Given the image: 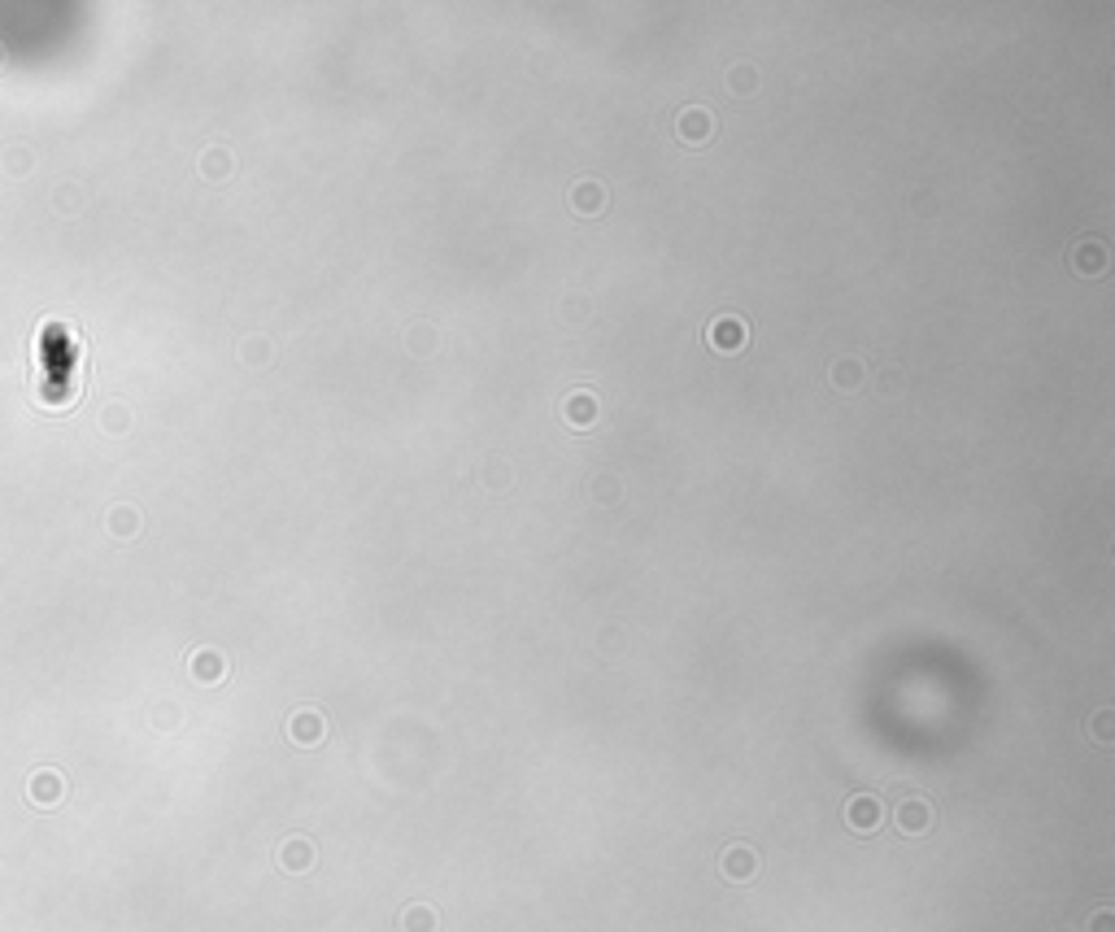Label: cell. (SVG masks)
I'll return each instance as SVG.
<instances>
[{"instance_id":"obj_2","label":"cell","mask_w":1115,"mask_h":932,"mask_svg":"<svg viewBox=\"0 0 1115 932\" xmlns=\"http://www.w3.org/2000/svg\"><path fill=\"white\" fill-rule=\"evenodd\" d=\"M754 872H759V858H754L750 845H732V850L723 854V876H728V881H750Z\"/></svg>"},{"instance_id":"obj_9","label":"cell","mask_w":1115,"mask_h":932,"mask_svg":"<svg viewBox=\"0 0 1115 932\" xmlns=\"http://www.w3.org/2000/svg\"><path fill=\"white\" fill-rule=\"evenodd\" d=\"M575 206H580V209H597V206H602V188H597V183H593V188H589V183H584V188H575Z\"/></svg>"},{"instance_id":"obj_8","label":"cell","mask_w":1115,"mask_h":932,"mask_svg":"<svg viewBox=\"0 0 1115 932\" xmlns=\"http://www.w3.org/2000/svg\"><path fill=\"white\" fill-rule=\"evenodd\" d=\"M406 932H436V911L432 906H409L406 920H402Z\"/></svg>"},{"instance_id":"obj_1","label":"cell","mask_w":1115,"mask_h":932,"mask_svg":"<svg viewBox=\"0 0 1115 932\" xmlns=\"http://www.w3.org/2000/svg\"><path fill=\"white\" fill-rule=\"evenodd\" d=\"M846 819H850V828H854V832H876V828H880V819H885V811H880V802H876L871 793H859V797H850Z\"/></svg>"},{"instance_id":"obj_7","label":"cell","mask_w":1115,"mask_h":932,"mask_svg":"<svg viewBox=\"0 0 1115 932\" xmlns=\"http://www.w3.org/2000/svg\"><path fill=\"white\" fill-rule=\"evenodd\" d=\"M680 136L693 144V140H706L710 136V113L706 109H689L684 118H680Z\"/></svg>"},{"instance_id":"obj_5","label":"cell","mask_w":1115,"mask_h":932,"mask_svg":"<svg viewBox=\"0 0 1115 932\" xmlns=\"http://www.w3.org/2000/svg\"><path fill=\"white\" fill-rule=\"evenodd\" d=\"M292 741H297V745L323 741V715H318V711H301V715L292 719Z\"/></svg>"},{"instance_id":"obj_11","label":"cell","mask_w":1115,"mask_h":932,"mask_svg":"<svg viewBox=\"0 0 1115 932\" xmlns=\"http://www.w3.org/2000/svg\"><path fill=\"white\" fill-rule=\"evenodd\" d=\"M1107 732H1111V715L1103 711V715H1098V741H1107Z\"/></svg>"},{"instance_id":"obj_4","label":"cell","mask_w":1115,"mask_h":932,"mask_svg":"<svg viewBox=\"0 0 1115 932\" xmlns=\"http://www.w3.org/2000/svg\"><path fill=\"white\" fill-rule=\"evenodd\" d=\"M928 824H932V811H928V802L924 797H911V802H902L898 806V828L902 832H928Z\"/></svg>"},{"instance_id":"obj_6","label":"cell","mask_w":1115,"mask_h":932,"mask_svg":"<svg viewBox=\"0 0 1115 932\" xmlns=\"http://www.w3.org/2000/svg\"><path fill=\"white\" fill-rule=\"evenodd\" d=\"M279 858H284V867H288V872H305V867L314 863V845H309L305 836H292V841L284 845V854H279Z\"/></svg>"},{"instance_id":"obj_10","label":"cell","mask_w":1115,"mask_h":932,"mask_svg":"<svg viewBox=\"0 0 1115 932\" xmlns=\"http://www.w3.org/2000/svg\"><path fill=\"white\" fill-rule=\"evenodd\" d=\"M1089 932H1111V911H1098L1094 924H1089Z\"/></svg>"},{"instance_id":"obj_3","label":"cell","mask_w":1115,"mask_h":932,"mask_svg":"<svg viewBox=\"0 0 1115 932\" xmlns=\"http://www.w3.org/2000/svg\"><path fill=\"white\" fill-rule=\"evenodd\" d=\"M710 345L714 349H741L745 345V322L741 318H719V322H710Z\"/></svg>"}]
</instances>
